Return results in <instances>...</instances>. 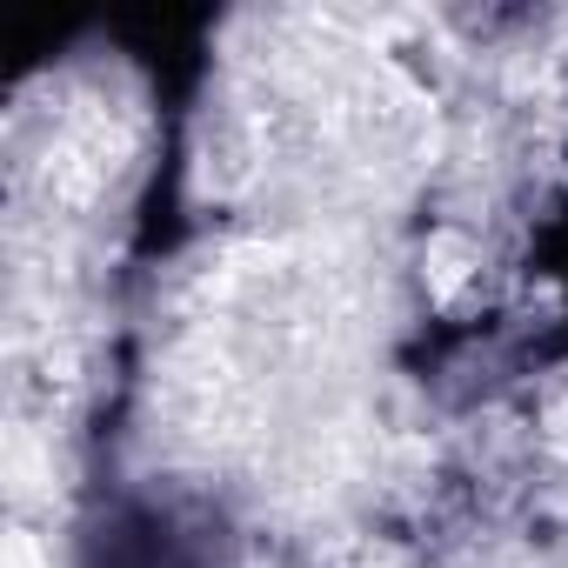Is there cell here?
<instances>
[{
    "instance_id": "cell-1",
    "label": "cell",
    "mask_w": 568,
    "mask_h": 568,
    "mask_svg": "<svg viewBox=\"0 0 568 568\" xmlns=\"http://www.w3.org/2000/svg\"><path fill=\"white\" fill-rule=\"evenodd\" d=\"M428 261H435V281H442V295H448V288H455V281L468 274V247H462L455 234H442V241L428 247Z\"/></svg>"
}]
</instances>
